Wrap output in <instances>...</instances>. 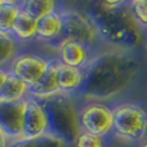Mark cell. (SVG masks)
Wrapping results in <instances>:
<instances>
[{"label":"cell","instance_id":"cell-1","mask_svg":"<svg viewBox=\"0 0 147 147\" xmlns=\"http://www.w3.org/2000/svg\"><path fill=\"white\" fill-rule=\"evenodd\" d=\"M137 61L117 52L94 54L83 69L84 84L78 96L89 101L103 102L124 92L138 75Z\"/></svg>","mask_w":147,"mask_h":147},{"label":"cell","instance_id":"cell-2","mask_svg":"<svg viewBox=\"0 0 147 147\" xmlns=\"http://www.w3.org/2000/svg\"><path fill=\"white\" fill-rule=\"evenodd\" d=\"M44 107L48 120V133L63 140L66 143H74L80 133L79 109L74 96L58 94L45 99H39Z\"/></svg>","mask_w":147,"mask_h":147},{"label":"cell","instance_id":"cell-8","mask_svg":"<svg viewBox=\"0 0 147 147\" xmlns=\"http://www.w3.org/2000/svg\"><path fill=\"white\" fill-rule=\"evenodd\" d=\"M25 101L0 102V128L8 134L10 141L22 137V121Z\"/></svg>","mask_w":147,"mask_h":147},{"label":"cell","instance_id":"cell-12","mask_svg":"<svg viewBox=\"0 0 147 147\" xmlns=\"http://www.w3.org/2000/svg\"><path fill=\"white\" fill-rule=\"evenodd\" d=\"M63 22L59 10L51 13L38 21V30H36V40L47 44H56V47L61 41Z\"/></svg>","mask_w":147,"mask_h":147},{"label":"cell","instance_id":"cell-17","mask_svg":"<svg viewBox=\"0 0 147 147\" xmlns=\"http://www.w3.org/2000/svg\"><path fill=\"white\" fill-rule=\"evenodd\" d=\"M21 8L18 1L14 0H4L3 5L0 7V32L10 34L12 27L17 20Z\"/></svg>","mask_w":147,"mask_h":147},{"label":"cell","instance_id":"cell-20","mask_svg":"<svg viewBox=\"0 0 147 147\" xmlns=\"http://www.w3.org/2000/svg\"><path fill=\"white\" fill-rule=\"evenodd\" d=\"M75 147H106V141L105 138H101L98 136L90 134L86 132H80L76 137Z\"/></svg>","mask_w":147,"mask_h":147},{"label":"cell","instance_id":"cell-14","mask_svg":"<svg viewBox=\"0 0 147 147\" xmlns=\"http://www.w3.org/2000/svg\"><path fill=\"white\" fill-rule=\"evenodd\" d=\"M36 30H38V21L21 10L12 27L10 35L18 43H27L36 40Z\"/></svg>","mask_w":147,"mask_h":147},{"label":"cell","instance_id":"cell-21","mask_svg":"<svg viewBox=\"0 0 147 147\" xmlns=\"http://www.w3.org/2000/svg\"><path fill=\"white\" fill-rule=\"evenodd\" d=\"M10 138L8 137V134L0 128V147H9Z\"/></svg>","mask_w":147,"mask_h":147},{"label":"cell","instance_id":"cell-9","mask_svg":"<svg viewBox=\"0 0 147 147\" xmlns=\"http://www.w3.org/2000/svg\"><path fill=\"white\" fill-rule=\"evenodd\" d=\"M57 49V61L63 65L83 70L89 63L94 54L93 49L83 45L76 41L65 40L56 47Z\"/></svg>","mask_w":147,"mask_h":147},{"label":"cell","instance_id":"cell-5","mask_svg":"<svg viewBox=\"0 0 147 147\" xmlns=\"http://www.w3.org/2000/svg\"><path fill=\"white\" fill-rule=\"evenodd\" d=\"M112 107L105 102L89 101L79 109L80 132H86L101 138H106L112 133Z\"/></svg>","mask_w":147,"mask_h":147},{"label":"cell","instance_id":"cell-23","mask_svg":"<svg viewBox=\"0 0 147 147\" xmlns=\"http://www.w3.org/2000/svg\"><path fill=\"white\" fill-rule=\"evenodd\" d=\"M140 147H147V140H145L143 142H141V146Z\"/></svg>","mask_w":147,"mask_h":147},{"label":"cell","instance_id":"cell-15","mask_svg":"<svg viewBox=\"0 0 147 147\" xmlns=\"http://www.w3.org/2000/svg\"><path fill=\"white\" fill-rule=\"evenodd\" d=\"M18 5L22 12H25L36 21L58 10L57 9L58 4L53 0H21L18 1Z\"/></svg>","mask_w":147,"mask_h":147},{"label":"cell","instance_id":"cell-13","mask_svg":"<svg viewBox=\"0 0 147 147\" xmlns=\"http://www.w3.org/2000/svg\"><path fill=\"white\" fill-rule=\"evenodd\" d=\"M27 97L28 85L9 72L0 86V102H21Z\"/></svg>","mask_w":147,"mask_h":147},{"label":"cell","instance_id":"cell-22","mask_svg":"<svg viewBox=\"0 0 147 147\" xmlns=\"http://www.w3.org/2000/svg\"><path fill=\"white\" fill-rule=\"evenodd\" d=\"M8 74H9V71H8L7 67H0V86H1L3 83L5 81V79H7Z\"/></svg>","mask_w":147,"mask_h":147},{"label":"cell","instance_id":"cell-6","mask_svg":"<svg viewBox=\"0 0 147 147\" xmlns=\"http://www.w3.org/2000/svg\"><path fill=\"white\" fill-rule=\"evenodd\" d=\"M53 59H48L38 53H18L8 65V71L17 76L28 86L32 85L49 67Z\"/></svg>","mask_w":147,"mask_h":147},{"label":"cell","instance_id":"cell-18","mask_svg":"<svg viewBox=\"0 0 147 147\" xmlns=\"http://www.w3.org/2000/svg\"><path fill=\"white\" fill-rule=\"evenodd\" d=\"M18 54V41L10 34L0 32V67H8Z\"/></svg>","mask_w":147,"mask_h":147},{"label":"cell","instance_id":"cell-24","mask_svg":"<svg viewBox=\"0 0 147 147\" xmlns=\"http://www.w3.org/2000/svg\"><path fill=\"white\" fill-rule=\"evenodd\" d=\"M3 3H4V0H0V7L3 5Z\"/></svg>","mask_w":147,"mask_h":147},{"label":"cell","instance_id":"cell-25","mask_svg":"<svg viewBox=\"0 0 147 147\" xmlns=\"http://www.w3.org/2000/svg\"><path fill=\"white\" fill-rule=\"evenodd\" d=\"M146 53H147V43H146Z\"/></svg>","mask_w":147,"mask_h":147},{"label":"cell","instance_id":"cell-10","mask_svg":"<svg viewBox=\"0 0 147 147\" xmlns=\"http://www.w3.org/2000/svg\"><path fill=\"white\" fill-rule=\"evenodd\" d=\"M56 59L51 62L47 71L32 84L28 86V97L36 99H45L61 94V89L56 78Z\"/></svg>","mask_w":147,"mask_h":147},{"label":"cell","instance_id":"cell-16","mask_svg":"<svg viewBox=\"0 0 147 147\" xmlns=\"http://www.w3.org/2000/svg\"><path fill=\"white\" fill-rule=\"evenodd\" d=\"M9 147H66V142L53 134H43L32 138L21 137L10 141Z\"/></svg>","mask_w":147,"mask_h":147},{"label":"cell","instance_id":"cell-3","mask_svg":"<svg viewBox=\"0 0 147 147\" xmlns=\"http://www.w3.org/2000/svg\"><path fill=\"white\" fill-rule=\"evenodd\" d=\"M112 134L123 141L143 142L147 137V110L136 102H121L112 107Z\"/></svg>","mask_w":147,"mask_h":147},{"label":"cell","instance_id":"cell-11","mask_svg":"<svg viewBox=\"0 0 147 147\" xmlns=\"http://www.w3.org/2000/svg\"><path fill=\"white\" fill-rule=\"evenodd\" d=\"M56 78L58 86L63 94L75 96L79 94L84 84V72L81 69H76L56 61Z\"/></svg>","mask_w":147,"mask_h":147},{"label":"cell","instance_id":"cell-7","mask_svg":"<svg viewBox=\"0 0 147 147\" xmlns=\"http://www.w3.org/2000/svg\"><path fill=\"white\" fill-rule=\"evenodd\" d=\"M48 133V120L41 102L27 97L25 99L22 121V137L32 138Z\"/></svg>","mask_w":147,"mask_h":147},{"label":"cell","instance_id":"cell-19","mask_svg":"<svg viewBox=\"0 0 147 147\" xmlns=\"http://www.w3.org/2000/svg\"><path fill=\"white\" fill-rule=\"evenodd\" d=\"M128 10H129L136 25L140 28L147 30V0L128 1Z\"/></svg>","mask_w":147,"mask_h":147},{"label":"cell","instance_id":"cell-4","mask_svg":"<svg viewBox=\"0 0 147 147\" xmlns=\"http://www.w3.org/2000/svg\"><path fill=\"white\" fill-rule=\"evenodd\" d=\"M58 10L63 22L61 41H76L90 49H94L98 45L101 38L96 23L88 13H84L78 9H70V8L67 9L63 8Z\"/></svg>","mask_w":147,"mask_h":147}]
</instances>
